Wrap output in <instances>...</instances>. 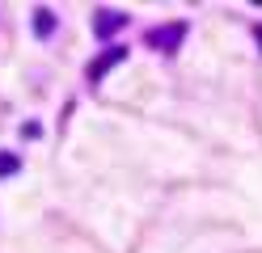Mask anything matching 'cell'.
Segmentation results:
<instances>
[{"instance_id":"6da1fadb","label":"cell","mask_w":262,"mask_h":253,"mask_svg":"<svg viewBox=\"0 0 262 253\" xmlns=\"http://www.w3.org/2000/svg\"><path fill=\"white\" fill-rule=\"evenodd\" d=\"M182 38H186V21H165V26H152L144 34V42L152 51H161V55H173V51L182 47Z\"/></svg>"},{"instance_id":"7a4b0ae2","label":"cell","mask_w":262,"mask_h":253,"mask_svg":"<svg viewBox=\"0 0 262 253\" xmlns=\"http://www.w3.org/2000/svg\"><path fill=\"white\" fill-rule=\"evenodd\" d=\"M123 59H127V51H123V47H106L102 55L89 63V80H93V84H102V80H106V72H110V67H119Z\"/></svg>"},{"instance_id":"3957f363","label":"cell","mask_w":262,"mask_h":253,"mask_svg":"<svg viewBox=\"0 0 262 253\" xmlns=\"http://www.w3.org/2000/svg\"><path fill=\"white\" fill-rule=\"evenodd\" d=\"M123 26H127V13H114V9H97V17H93L97 38H110V34H119Z\"/></svg>"},{"instance_id":"277c9868","label":"cell","mask_w":262,"mask_h":253,"mask_svg":"<svg viewBox=\"0 0 262 253\" xmlns=\"http://www.w3.org/2000/svg\"><path fill=\"white\" fill-rule=\"evenodd\" d=\"M51 30H55V13H51V9H38V13H34V34L47 38Z\"/></svg>"},{"instance_id":"5b68a950","label":"cell","mask_w":262,"mask_h":253,"mask_svg":"<svg viewBox=\"0 0 262 253\" xmlns=\"http://www.w3.org/2000/svg\"><path fill=\"white\" fill-rule=\"evenodd\" d=\"M21 169V156H13V152H0V177H13Z\"/></svg>"},{"instance_id":"8992f818","label":"cell","mask_w":262,"mask_h":253,"mask_svg":"<svg viewBox=\"0 0 262 253\" xmlns=\"http://www.w3.org/2000/svg\"><path fill=\"white\" fill-rule=\"evenodd\" d=\"M254 38H258V47H262V21H258V26H254Z\"/></svg>"}]
</instances>
